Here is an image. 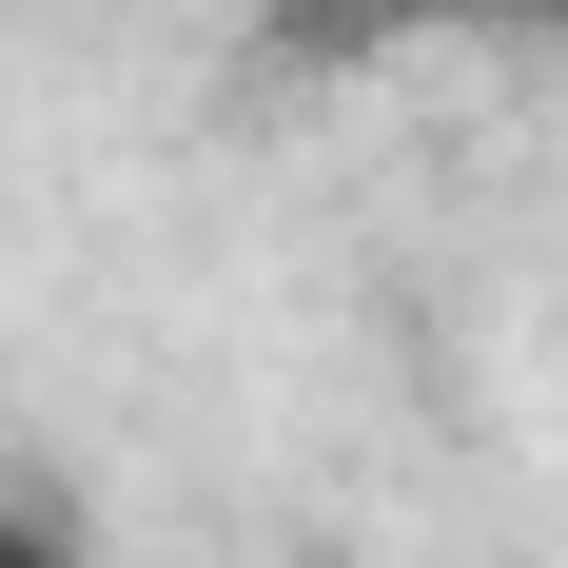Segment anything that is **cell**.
<instances>
[{
	"instance_id": "cell-1",
	"label": "cell",
	"mask_w": 568,
	"mask_h": 568,
	"mask_svg": "<svg viewBox=\"0 0 568 568\" xmlns=\"http://www.w3.org/2000/svg\"><path fill=\"white\" fill-rule=\"evenodd\" d=\"M255 40H275L294 79H373V59L452 40V20H432V0H255Z\"/></svg>"
},
{
	"instance_id": "cell-2",
	"label": "cell",
	"mask_w": 568,
	"mask_h": 568,
	"mask_svg": "<svg viewBox=\"0 0 568 568\" xmlns=\"http://www.w3.org/2000/svg\"><path fill=\"white\" fill-rule=\"evenodd\" d=\"M0 568H99V490H59V470H0Z\"/></svg>"
},
{
	"instance_id": "cell-3",
	"label": "cell",
	"mask_w": 568,
	"mask_h": 568,
	"mask_svg": "<svg viewBox=\"0 0 568 568\" xmlns=\"http://www.w3.org/2000/svg\"><path fill=\"white\" fill-rule=\"evenodd\" d=\"M432 20H452V40H529L549 0H432Z\"/></svg>"
},
{
	"instance_id": "cell-4",
	"label": "cell",
	"mask_w": 568,
	"mask_h": 568,
	"mask_svg": "<svg viewBox=\"0 0 568 568\" xmlns=\"http://www.w3.org/2000/svg\"><path fill=\"white\" fill-rule=\"evenodd\" d=\"M529 40H549V59H568V0H549V20H529Z\"/></svg>"
}]
</instances>
